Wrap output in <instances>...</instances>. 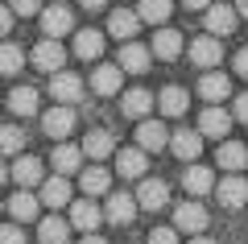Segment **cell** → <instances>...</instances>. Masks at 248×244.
Segmentation results:
<instances>
[{"instance_id": "cell-1", "label": "cell", "mask_w": 248, "mask_h": 244, "mask_svg": "<svg viewBox=\"0 0 248 244\" xmlns=\"http://www.w3.org/2000/svg\"><path fill=\"white\" fill-rule=\"evenodd\" d=\"M174 232L203 236V232H207V207H203L199 199H190V203H178V207H174Z\"/></svg>"}, {"instance_id": "cell-2", "label": "cell", "mask_w": 248, "mask_h": 244, "mask_svg": "<svg viewBox=\"0 0 248 244\" xmlns=\"http://www.w3.org/2000/svg\"><path fill=\"white\" fill-rule=\"evenodd\" d=\"M232 129V112H223L219 104H207L199 112V137H211V141H228Z\"/></svg>"}, {"instance_id": "cell-3", "label": "cell", "mask_w": 248, "mask_h": 244, "mask_svg": "<svg viewBox=\"0 0 248 244\" xmlns=\"http://www.w3.org/2000/svg\"><path fill=\"white\" fill-rule=\"evenodd\" d=\"M219 58H223V46H219V37H211V33H199L195 42H190V62H195L199 70H215V66H219Z\"/></svg>"}, {"instance_id": "cell-4", "label": "cell", "mask_w": 248, "mask_h": 244, "mask_svg": "<svg viewBox=\"0 0 248 244\" xmlns=\"http://www.w3.org/2000/svg\"><path fill=\"white\" fill-rule=\"evenodd\" d=\"M71 29H75V13L66 9V4H50V9H42V33L46 37L58 42V37H66Z\"/></svg>"}, {"instance_id": "cell-5", "label": "cell", "mask_w": 248, "mask_h": 244, "mask_svg": "<svg viewBox=\"0 0 248 244\" xmlns=\"http://www.w3.org/2000/svg\"><path fill=\"white\" fill-rule=\"evenodd\" d=\"M33 66L37 70H46V75H58L62 70V62H66V50H62V42H54V37H46V42H37L33 46Z\"/></svg>"}, {"instance_id": "cell-6", "label": "cell", "mask_w": 248, "mask_h": 244, "mask_svg": "<svg viewBox=\"0 0 248 244\" xmlns=\"http://www.w3.org/2000/svg\"><path fill=\"white\" fill-rule=\"evenodd\" d=\"M137 207L141 211H161L170 203V186L161 182V178H141V186H137Z\"/></svg>"}, {"instance_id": "cell-7", "label": "cell", "mask_w": 248, "mask_h": 244, "mask_svg": "<svg viewBox=\"0 0 248 244\" xmlns=\"http://www.w3.org/2000/svg\"><path fill=\"white\" fill-rule=\"evenodd\" d=\"M50 96L58 99L62 108L79 104V99H83V79H79V75H71V70H58V75L50 79Z\"/></svg>"}, {"instance_id": "cell-8", "label": "cell", "mask_w": 248, "mask_h": 244, "mask_svg": "<svg viewBox=\"0 0 248 244\" xmlns=\"http://www.w3.org/2000/svg\"><path fill=\"white\" fill-rule=\"evenodd\" d=\"M66 224L91 236L99 224H104V207H95V199H75V203H71V219H66Z\"/></svg>"}, {"instance_id": "cell-9", "label": "cell", "mask_w": 248, "mask_h": 244, "mask_svg": "<svg viewBox=\"0 0 248 244\" xmlns=\"http://www.w3.org/2000/svg\"><path fill=\"white\" fill-rule=\"evenodd\" d=\"M149 62H153V50H149V46L124 42V46H120V62H116V66H120L124 75H145V70H149Z\"/></svg>"}, {"instance_id": "cell-10", "label": "cell", "mask_w": 248, "mask_h": 244, "mask_svg": "<svg viewBox=\"0 0 248 244\" xmlns=\"http://www.w3.org/2000/svg\"><path fill=\"white\" fill-rule=\"evenodd\" d=\"M9 178L21 186V191H33V186H42V182H46V178H42V162H37V157H29V153H21L17 162H13Z\"/></svg>"}, {"instance_id": "cell-11", "label": "cell", "mask_w": 248, "mask_h": 244, "mask_svg": "<svg viewBox=\"0 0 248 244\" xmlns=\"http://www.w3.org/2000/svg\"><path fill=\"white\" fill-rule=\"evenodd\" d=\"M42 129H46V137H54V141H66L75 132V108H50V112L42 116Z\"/></svg>"}, {"instance_id": "cell-12", "label": "cell", "mask_w": 248, "mask_h": 244, "mask_svg": "<svg viewBox=\"0 0 248 244\" xmlns=\"http://www.w3.org/2000/svg\"><path fill=\"white\" fill-rule=\"evenodd\" d=\"M166 145H170V132H166L161 120H141L137 124V149H141V153H157V149H166Z\"/></svg>"}, {"instance_id": "cell-13", "label": "cell", "mask_w": 248, "mask_h": 244, "mask_svg": "<svg viewBox=\"0 0 248 244\" xmlns=\"http://www.w3.org/2000/svg\"><path fill=\"white\" fill-rule=\"evenodd\" d=\"M215 195H219V203L223 207H244L248 203V182H244V174H228L223 182H215Z\"/></svg>"}, {"instance_id": "cell-14", "label": "cell", "mask_w": 248, "mask_h": 244, "mask_svg": "<svg viewBox=\"0 0 248 244\" xmlns=\"http://www.w3.org/2000/svg\"><path fill=\"white\" fill-rule=\"evenodd\" d=\"M108 33H112L116 42H133V37L141 33V17H137L133 9H116L112 17H108Z\"/></svg>"}, {"instance_id": "cell-15", "label": "cell", "mask_w": 248, "mask_h": 244, "mask_svg": "<svg viewBox=\"0 0 248 244\" xmlns=\"http://www.w3.org/2000/svg\"><path fill=\"white\" fill-rule=\"evenodd\" d=\"M133 215H137V199L133 195H108V207H104V219L108 224H116V228H124V224H133Z\"/></svg>"}, {"instance_id": "cell-16", "label": "cell", "mask_w": 248, "mask_h": 244, "mask_svg": "<svg viewBox=\"0 0 248 244\" xmlns=\"http://www.w3.org/2000/svg\"><path fill=\"white\" fill-rule=\"evenodd\" d=\"M120 83H124V70L116 66V62H104V66L91 70V91H95V96H116Z\"/></svg>"}, {"instance_id": "cell-17", "label": "cell", "mask_w": 248, "mask_h": 244, "mask_svg": "<svg viewBox=\"0 0 248 244\" xmlns=\"http://www.w3.org/2000/svg\"><path fill=\"white\" fill-rule=\"evenodd\" d=\"M199 96H203L207 104H219V99L232 96V79L219 75V70H203V79H199Z\"/></svg>"}, {"instance_id": "cell-18", "label": "cell", "mask_w": 248, "mask_h": 244, "mask_svg": "<svg viewBox=\"0 0 248 244\" xmlns=\"http://www.w3.org/2000/svg\"><path fill=\"white\" fill-rule=\"evenodd\" d=\"M170 149H174V157H182V162H199V153H203V137H199V129H182L170 137Z\"/></svg>"}, {"instance_id": "cell-19", "label": "cell", "mask_w": 248, "mask_h": 244, "mask_svg": "<svg viewBox=\"0 0 248 244\" xmlns=\"http://www.w3.org/2000/svg\"><path fill=\"white\" fill-rule=\"evenodd\" d=\"M4 207H9V215L17 219V224H29V219L42 215V203H37V195H33V191H17L9 203H4Z\"/></svg>"}, {"instance_id": "cell-20", "label": "cell", "mask_w": 248, "mask_h": 244, "mask_svg": "<svg viewBox=\"0 0 248 244\" xmlns=\"http://www.w3.org/2000/svg\"><path fill=\"white\" fill-rule=\"evenodd\" d=\"M37 203H42V207H71V182H66V178H58V174L46 178Z\"/></svg>"}, {"instance_id": "cell-21", "label": "cell", "mask_w": 248, "mask_h": 244, "mask_svg": "<svg viewBox=\"0 0 248 244\" xmlns=\"http://www.w3.org/2000/svg\"><path fill=\"white\" fill-rule=\"evenodd\" d=\"M153 104H157V96H149L145 87H133V91H124V99H120V112H124V116H133V120H145Z\"/></svg>"}, {"instance_id": "cell-22", "label": "cell", "mask_w": 248, "mask_h": 244, "mask_svg": "<svg viewBox=\"0 0 248 244\" xmlns=\"http://www.w3.org/2000/svg\"><path fill=\"white\" fill-rule=\"evenodd\" d=\"M182 33H178V29H166L161 25L157 33H153V58H166V62H174L178 54H182Z\"/></svg>"}, {"instance_id": "cell-23", "label": "cell", "mask_w": 248, "mask_h": 244, "mask_svg": "<svg viewBox=\"0 0 248 244\" xmlns=\"http://www.w3.org/2000/svg\"><path fill=\"white\" fill-rule=\"evenodd\" d=\"M99 54H104V33H99V29H79V33H75V58L95 62Z\"/></svg>"}, {"instance_id": "cell-24", "label": "cell", "mask_w": 248, "mask_h": 244, "mask_svg": "<svg viewBox=\"0 0 248 244\" xmlns=\"http://www.w3.org/2000/svg\"><path fill=\"white\" fill-rule=\"evenodd\" d=\"M232 29H236V9H232V4H211V9H207V33L223 37V33H232Z\"/></svg>"}, {"instance_id": "cell-25", "label": "cell", "mask_w": 248, "mask_h": 244, "mask_svg": "<svg viewBox=\"0 0 248 244\" xmlns=\"http://www.w3.org/2000/svg\"><path fill=\"white\" fill-rule=\"evenodd\" d=\"M54 170H58V178H66V174H79V166H83V149L79 145H66V141H62L58 149H54Z\"/></svg>"}, {"instance_id": "cell-26", "label": "cell", "mask_w": 248, "mask_h": 244, "mask_svg": "<svg viewBox=\"0 0 248 244\" xmlns=\"http://www.w3.org/2000/svg\"><path fill=\"white\" fill-rule=\"evenodd\" d=\"M116 170H120L124 178H141L145 170H149V153H141V149H120V153H116Z\"/></svg>"}, {"instance_id": "cell-27", "label": "cell", "mask_w": 248, "mask_h": 244, "mask_svg": "<svg viewBox=\"0 0 248 244\" xmlns=\"http://www.w3.org/2000/svg\"><path fill=\"white\" fill-rule=\"evenodd\" d=\"M112 149H116V137L108 129H91L87 141H83V157H95V162H104Z\"/></svg>"}, {"instance_id": "cell-28", "label": "cell", "mask_w": 248, "mask_h": 244, "mask_svg": "<svg viewBox=\"0 0 248 244\" xmlns=\"http://www.w3.org/2000/svg\"><path fill=\"white\" fill-rule=\"evenodd\" d=\"M137 17H141V21H149V25H166V21H170V13H174V0H141V4H137Z\"/></svg>"}, {"instance_id": "cell-29", "label": "cell", "mask_w": 248, "mask_h": 244, "mask_svg": "<svg viewBox=\"0 0 248 244\" xmlns=\"http://www.w3.org/2000/svg\"><path fill=\"white\" fill-rule=\"evenodd\" d=\"M215 162H219L228 174H240V170L248 166V149L240 145V141H223V145H219V157H215Z\"/></svg>"}, {"instance_id": "cell-30", "label": "cell", "mask_w": 248, "mask_h": 244, "mask_svg": "<svg viewBox=\"0 0 248 244\" xmlns=\"http://www.w3.org/2000/svg\"><path fill=\"white\" fill-rule=\"evenodd\" d=\"M37 240L42 244H66L71 240V224L58 219V215H46L42 224H37Z\"/></svg>"}, {"instance_id": "cell-31", "label": "cell", "mask_w": 248, "mask_h": 244, "mask_svg": "<svg viewBox=\"0 0 248 244\" xmlns=\"http://www.w3.org/2000/svg\"><path fill=\"white\" fill-rule=\"evenodd\" d=\"M157 108H161V116H182L186 108H190V96H186L182 87H161V96H157Z\"/></svg>"}, {"instance_id": "cell-32", "label": "cell", "mask_w": 248, "mask_h": 244, "mask_svg": "<svg viewBox=\"0 0 248 244\" xmlns=\"http://www.w3.org/2000/svg\"><path fill=\"white\" fill-rule=\"evenodd\" d=\"M182 186H186L190 195H211V191H215V174H211L207 166H190V170L182 174Z\"/></svg>"}, {"instance_id": "cell-33", "label": "cell", "mask_w": 248, "mask_h": 244, "mask_svg": "<svg viewBox=\"0 0 248 244\" xmlns=\"http://www.w3.org/2000/svg\"><path fill=\"white\" fill-rule=\"evenodd\" d=\"M108 182H112V174H108L104 166H91V170H83V174H79V186H83V195H87V199L108 195Z\"/></svg>"}, {"instance_id": "cell-34", "label": "cell", "mask_w": 248, "mask_h": 244, "mask_svg": "<svg viewBox=\"0 0 248 244\" xmlns=\"http://www.w3.org/2000/svg\"><path fill=\"white\" fill-rule=\"evenodd\" d=\"M9 112L33 116V112H37V91H33V87H13V91H9Z\"/></svg>"}, {"instance_id": "cell-35", "label": "cell", "mask_w": 248, "mask_h": 244, "mask_svg": "<svg viewBox=\"0 0 248 244\" xmlns=\"http://www.w3.org/2000/svg\"><path fill=\"white\" fill-rule=\"evenodd\" d=\"M21 149H25V132H21L17 124H0V157L21 153Z\"/></svg>"}, {"instance_id": "cell-36", "label": "cell", "mask_w": 248, "mask_h": 244, "mask_svg": "<svg viewBox=\"0 0 248 244\" xmlns=\"http://www.w3.org/2000/svg\"><path fill=\"white\" fill-rule=\"evenodd\" d=\"M21 66H25V54H21V46L0 42V75H17Z\"/></svg>"}, {"instance_id": "cell-37", "label": "cell", "mask_w": 248, "mask_h": 244, "mask_svg": "<svg viewBox=\"0 0 248 244\" xmlns=\"http://www.w3.org/2000/svg\"><path fill=\"white\" fill-rule=\"evenodd\" d=\"M13 17H37L42 13V0H9Z\"/></svg>"}, {"instance_id": "cell-38", "label": "cell", "mask_w": 248, "mask_h": 244, "mask_svg": "<svg viewBox=\"0 0 248 244\" xmlns=\"http://www.w3.org/2000/svg\"><path fill=\"white\" fill-rule=\"evenodd\" d=\"M0 244H25L21 224H0Z\"/></svg>"}, {"instance_id": "cell-39", "label": "cell", "mask_w": 248, "mask_h": 244, "mask_svg": "<svg viewBox=\"0 0 248 244\" xmlns=\"http://www.w3.org/2000/svg\"><path fill=\"white\" fill-rule=\"evenodd\" d=\"M149 244H178V232H174V228H153Z\"/></svg>"}, {"instance_id": "cell-40", "label": "cell", "mask_w": 248, "mask_h": 244, "mask_svg": "<svg viewBox=\"0 0 248 244\" xmlns=\"http://www.w3.org/2000/svg\"><path fill=\"white\" fill-rule=\"evenodd\" d=\"M232 120H240V124H248V91H244V96L236 99V104H232Z\"/></svg>"}, {"instance_id": "cell-41", "label": "cell", "mask_w": 248, "mask_h": 244, "mask_svg": "<svg viewBox=\"0 0 248 244\" xmlns=\"http://www.w3.org/2000/svg\"><path fill=\"white\" fill-rule=\"evenodd\" d=\"M232 66H236V75H244V79H248V46H244V50H236Z\"/></svg>"}, {"instance_id": "cell-42", "label": "cell", "mask_w": 248, "mask_h": 244, "mask_svg": "<svg viewBox=\"0 0 248 244\" xmlns=\"http://www.w3.org/2000/svg\"><path fill=\"white\" fill-rule=\"evenodd\" d=\"M9 29H13V9H9V4H0V37L9 33Z\"/></svg>"}, {"instance_id": "cell-43", "label": "cell", "mask_w": 248, "mask_h": 244, "mask_svg": "<svg viewBox=\"0 0 248 244\" xmlns=\"http://www.w3.org/2000/svg\"><path fill=\"white\" fill-rule=\"evenodd\" d=\"M182 4H186V9H195V13H207L215 0H182Z\"/></svg>"}, {"instance_id": "cell-44", "label": "cell", "mask_w": 248, "mask_h": 244, "mask_svg": "<svg viewBox=\"0 0 248 244\" xmlns=\"http://www.w3.org/2000/svg\"><path fill=\"white\" fill-rule=\"evenodd\" d=\"M79 4H83V9H91V13H95V9H104L108 0H79Z\"/></svg>"}, {"instance_id": "cell-45", "label": "cell", "mask_w": 248, "mask_h": 244, "mask_svg": "<svg viewBox=\"0 0 248 244\" xmlns=\"http://www.w3.org/2000/svg\"><path fill=\"white\" fill-rule=\"evenodd\" d=\"M79 244H108V240H104V236H95V232H91V236H83Z\"/></svg>"}, {"instance_id": "cell-46", "label": "cell", "mask_w": 248, "mask_h": 244, "mask_svg": "<svg viewBox=\"0 0 248 244\" xmlns=\"http://www.w3.org/2000/svg\"><path fill=\"white\" fill-rule=\"evenodd\" d=\"M236 17H248V0H236Z\"/></svg>"}, {"instance_id": "cell-47", "label": "cell", "mask_w": 248, "mask_h": 244, "mask_svg": "<svg viewBox=\"0 0 248 244\" xmlns=\"http://www.w3.org/2000/svg\"><path fill=\"white\" fill-rule=\"evenodd\" d=\"M190 244H215V240H211V236L203 232V236H195V240H190Z\"/></svg>"}, {"instance_id": "cell-48", "label": "cell", "mask_w": 248, "mask_h": 244, "mask_svg": "<svg viewBox=\"0 0 248 244\" xmlns=\"http://www.w3.org/2000/svg\"><path fill=\"white\" fill-rule=\"evenodd\" d=\"M9 182V166H4V162H0V186Z\"/></svg>"}, {"instance_id": "cell-49", "label": "cell", "mask_w": 248, "mask_h": 244, "mask_svg": "<svg viewBox=\"0 0 248 244\" xmlns=\"http://www.w3.org/2000/svg\"><path fill=\"white\" fill-rule=\"evenodd\" d=\"M0 211H4V203H0Z\"/></svg>"}, {"instance_id": "cell-50", "label": "cell", "mask_w": 248, "mask_h": 244, "mask_svg": "<svg viewBox=\"0 0 248 244\" xmlns=\"http://www.w3.org/2000/svg\"><path fill=\"white\" fill-rule=\"evenodd\" d=\"M54 4H62V0H54Z\"/></svg>"}]
</instances>
